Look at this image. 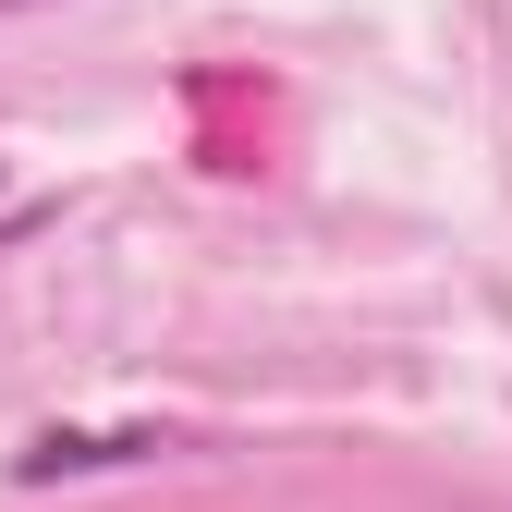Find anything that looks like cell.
<instances>
[{
    "label": "cell",
    "mask_w": 512,
    "mask_h": 512,
    "mask_svg": "<svg viewBox=\"0 0 512 512\" xmlns=\"http://www.w3.org/2000/svg\"><path fill=\"white\" fill-rule=\"evenodd\" d=\"M171 439L159 427H37L13 452V488H61V476H122V464H159Z\"/></svg>",
    "instance_id": "cell-1"
},
{
    "label": "cell",
    "mask_w": 512,
    "mask_h": 512,
    "mask_svg": "<svg viewBox=\"0 0 512 512\" xmlns=\"http://www.w3.org/2000/svg\"><path fill=\"white\" fill-rule=\"evenodd\" d=\"M0 13H25V0H0Z\"/></svg>",
    "instance_id": "cell-2"
}]
</instances>
